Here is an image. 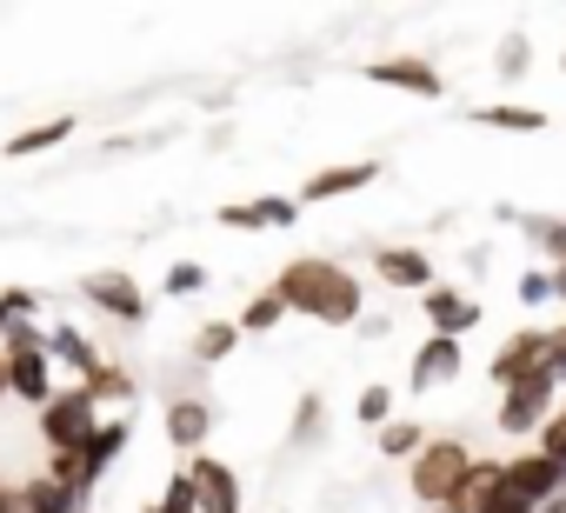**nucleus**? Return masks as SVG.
<instances>
[{"label": "nucleus", "mask_w": 566, "mask_h": 513, "mask_svg": "<svg viewBox=\"0 0 566 513\" xmlns=\"http://www.w3.org/2000/svg\"><path fill=\"white\" fill-rule=\"evenodd\" d=\"M0 360H8V394L28 400L34 413L61 394V387H54V354H48V341H41V347H8Z\"/></svg>", "instance_id": "obj_7"}, {"label": "nucleus", "mask_w": 566, "mask_h": 513, "mask_svg": "<svg viewBox=\"0 0 566 513\" xmlns=\"http://www.w3.org/2000/svg\"><path fill=\"white\" fill-rule=\"evenodd\" d=\"M233 347H240V321H207L193 334V367H220Z\"/></svg>", "instance_id": "obj_21"}, {"label": "nucleus", "mask_w": 566, "mask_h": 513, "mask_svg": "<svg viewBox=\"0 0 566 513\" xmlns=\"http://www.w3.org/2000/svg\"><path fill=\"white\" fill-rule=\"evenodd\" d=\"M513 513H526V506H513Z\"/></svg>", "instance_id": "obj_38"}, {"label": "nucleus", "mask_w": 566, "mask_h": 513, "mask_svg": "<svg viewBox=\"0 0 566 513\" xmlns=\"http://www.w3.org/2000/svg\"><path fill=\"white\" fill-rule=\"evenodd\" d=\"M321 413H327V400L321 394H301V407H294V447H314L321 440Z\"/></svg>", "instance_id": "obj_27"}, {"label": "nucleus", "mask_w": 566, "mask_h": 513, "mask_svg": "<svg viewBox=\"0 0 566 513\" xmlns=\"http://www.w3.org/2000/svg\"><path fill=\"white\" fill-rule=\"evenodd\" d=\"M101 427H107V413H101V400H94L87 387H61V394L41 407V420H34V433H41L48 460H67V453H81V447H87Z\"/></svg>", "instance_id": "obj_3"}, {"label": "nucleus", "mask_w": 566, "mask_h": 513, "mask_svg": "<svg viewBox=\"0 0 566 513\" xmlns=\"http://www.w3.org/2000/svg\"><path fill=\"white\" fill-rule=\"evenodd\" d=\"M48 354H54V367H67V374H81V380H94L101 367H107V354L74 327V321H54L48 327Z\"/></svg>", "instance_id": "obj_16"}, {"label": "nucleus", "mask_w": 566, "mask_h": 513, "mask_svg": "<svg viewBox=\"0 0 566 513\" xmlns=\"http://www.w3.org/2000/svg\"><path fill=\"white\" fill-rule=\"evenodd\" d=\"M81 301H87L94 314L120 321V327H140V321H147V294H140V281H134V274H120V268L87 274V281H81Z\"/></svg>", "instance_id": "obj_6"}, {"label": "nucleus", "mask_w": 566, "mask_h": 513, "mask_svg": "<svg viewBox=\"0 0 566 513\" xmlns=\"http://www.w3.org/2000/svg\"><path fill=\"white\" fill-rule=\"evenodd\" d=\"M546 374L566 387V321H559V327H546Z\"/></svg>", "instance_id": "obj_32"}, {"label": "nucleus", "mask_w": 566, "mask_h": 513, "mask_svg": "<svg viewBox=\"0 0 566 513\" xmlns=\"http://www.w3.org/2000/svg\"><path fill=\"white\" fill-rule=\"evenodd\" d=\"M34 314H41V294H34V287H8V294H0V334H14V327H41Z\"/></svg>", "instance_id": "obj_26"}, {"label": "nucleus", "mask_w": 566, "mask_h": 513, "mask_svg": "<svg viewBox=\"0 0 566 513\" xmlns=\"http://www.w3.org/2000/svg\"><path fill=\"white\" fill-rule=\"evenodd\" d=\"M486 374H493V387H500V394H506V387H520V380H533V374H546V327H520V334H506Z\"/></svg>", "instance_id": "obj_8"}, {"label": "nucleus", "mask_w": 566, "mask_h": 513, "mask_svg": "<svg viewBox=\"0 0 566 513\" xmlns=\"http://www.w3.org/2000/svg\"><path fill=\"white\" fill-rule=\"evenodd\" d=\"M294 220H301V200H287V193H260V200L220 207V227H233V233H260V227H294Z\"/></svg>", "instance_id": "obj_14"}, {"label": "nucleus", "mask_w": 566, "mask_h": 513, "mask_svg": "<svg viewBox=\"0 0 566 513\" xmlns=\"http://www.w3.org/2000/svg\"><path fill=\"white\" fill-rule=\"evenodd\" d=\"M473 127H500V134H546V107H520V101H493L467 114Z\"/></svg>", "instance_id": "obj_18"}, {"label": "nucleus", "mask_w": 566, "mask_h": 513, "mask_svg": "<svg viewBox=\"0 0 566 513\" xmlns=\"http://www.w3.org/2000/svg\"><path fill=\"white\" fill-rule=\"evenodd\" d=\"M506 493H513V506L546 513L553 500H566V473H559L539 447H526V453H513V460H506Z\"/></svg>", "instance_id": "obj_5"}, {"label": "nucleus", "mask_w": 566, "mask_h": 513, "mask_svg": "<svg viewBox=\"0 0 566 513\" xmlns=\"http://www.w3.org/2000/svg\"><path fill=\"white\" fill-rule=\"evenodd\" d=\"M513 294H520V307H546L553 301V268H526Z\"/></svg>", "instance_id": "obj_30"}, {"label": "nucleus", "mask_w": 566, "mask_h": 513, "mask_svg": "<svg viewBox=\"0 0 566 513\" xmlns=\"http://www.w3.org/2000/svg\"><path fill=\"white\" fill-rule=\"evenodd\" d=\"M213 433V407L200 400V394H180V400H167V440L193 460L200 453V440Z\"/></svg>", "instance_id": "obj_17"}, {"label": "nucleus", "mask_w": 566, "mask_h": 513, "mask_svg": "<svg viewBox=\"0 0 566 513\" xmlns=\"http://www.w3.org/2000/svg\"><path fill=\"white\" fill-rule=\"evenodd\" d=\"M200 287H207V268H200V261H174V268H167V294H174V301H187V294H200Z\"/></svg>", "instance_id": "obj_29"}, {"label": "nucleus", "mask_w": 566, "mask_h": 513, "mask_svg": "<svg viewBox=\"0 0 566 513\" xmlns=\"http://www.w3.org/2000/svg\"><path fill=\"white\" fill-rule=\"evenodd\" d=\"M81 387H87V394L101 400V413H107V407H127V400L140 394V380H134L127 367H114V360H107V367H101L94 380H81Z\"/></svg>", "instance_id": "obj_22"}, {"label": "nucleus", "mask_w": 566, "mask_h": 513, "mask_svg": "<svg viewBox=\"0 0 566 513\" xmlns=\"http://www.w3.org/2000/svg\"><path fill=\"white\" fill-rule=\"evenodd\" d=\"M559 413V380L553 374H533V380H520V387H506L500 394V433H539L546 420Z\"/></svg>", "instance_id": "obj_4"}, {"label": "nucleus", "mask_w": 566, "mask_h": 513, "mask_svg": "<svg viewBox=\"0 0 566 513\" xmlns=\"http://www.w3.org/2000/svg\"><path fill=\"white\" fill-rule=\"evenodd\" d=\"M187 480H193V500L200 513H240V473L213 453H193L187 460Z\"/></svg>", "instance_id": "obj_10"}, {"label": "nucleus", "mask_w": 566, "mask_h": 513, "mask_svg": "<svg viewBox=\"0 0 566 513\" xmlns=\"http://www.w3.org/2000/svg\"><path fill=\"white\" fill-rule=\"evenodd\" d=\"M233 321H240V334H273L280 321H287V301H280V294L266 287V294H253V301H247Z\"/></svg>", "instance_id": "obj_24"}, {"label": "nucleus", "mask_w": 566, "mask_h": 513, "mask_svg": "<svg viewBox=\"0 0 566 513\" xmlns=\"http://www.w3.org/2000/svg\"><path fill=\"white\" fill-rule=\"evenodd\" d=\"M480 321H486V307H480L467 287H447V281H440V287L427 294V327H433V334H447V341H467Z\"/></svg>", "instance_id": "obj_12"}, {"label": "nucleus", "mask_w": 566, "mask_h": 513, "mask_svg": "<svg viewBox=\"0 0 566 513\" xmlns=\"http://www.w3.org/2000/svg\"><path fill=\"white\" fill-rule=\"evenodd\" d=\"M460 367H467V347H460V341H447V334H427V341H420V354H413L407 387H413V394H433V387L460 380Z\"/></svg>", "instance_id": "obj_13"}, {"label": "nucleus", "mask_w": 566, "mask_h": 513, "mask_svg": "<svg viewBox=\"0 0 566 513\" xmlns=\"http://www.w3.org/2000/svg\"><path fill=\"white\" fill-rule=\"evenodd\" d=\"M367 81H374V87H400V94H413V101H440V94H447L440 67L420 61V54H387V61L367 67Z\"/></svg>", "instance_id": "obj_9"}, {"label": "nucleus", "mask_w": 566, "mask_h": 513, "mask_svg": "<svg viewBox=\"0 0 566 513\" xmlns=\"http://www.w3.org/2000/svg\"><path fill=\"white\" fill-rule=\"evenodd\" d=\"M160 513H200V500H193V480H187V467L167 480V493H160Z\"/></svg>", "instance_id": "obj_31"}, {"label": "nucleus", "mask_w": 566, "mask_h": 513, "mask_svg": "<svg viewBox=\"0 0 566 513\" xmlns=\"http://www.w3.org/2000/svg\"><path fill=\"white\" fill-rule=\"evenodd\" d=\"M380 180V160H347V167H321L307 187H301V207H321V200H340V193H360Z\"/></svg>", "instance_id": "obj_15"}, {"label": "nucleus", "mask_w": 566, "mask_h": 513, "mask_svg": "<svg viewBox=\"0 0 566 513\" xmlns=\"http://www.w3.org/2000/svg\"><path fill=\"white\" fill-rule=\"evenodd\" d=\"M553 301H566V268H553Z\"/></svg>", "instance_id": "obj_33"}, {"label": "nucleus", "mask_w": 566, "mask_h": 513, "mask_svg": "<svg viewBox=\"0 0 566 513\" xmlns=\"http://www.w3.org/2000/svg\"><path fill=\"white\" fill-rule=\"evenodd\" d=\"M473 447L467 440H453V433H440V440H427V453L407 467V493L427 506V513H447L460 493H467V480H473Z\"/></svg>", "instance_id": "obj_2"}, {"label": "nucleus", "mask_w": 566, "mask_h": 513, "mask_svg": "<svg viewBox=\"0 0 566 513\" xmlns=\"http://www.w3.org/2000/svg\"><path fill=\"white\" fill-rule=\"evenodd\" d=\"M559 74H566V54H559Z\"/></svg>", "instance_id": "obj_37"}, {"label": "nucleus", "mask_w": 566, "mask_h": 513, "mask_svg": "<svg viewBox=\"0 0 566 513\" xmlns=\"http://www.w3.org/2000/svg\"><path fill=\"white\" fill-rule=\"evenodd\" d=\"M526 61H533V41H526V34H506V41H500V81H520Z\"/></svg>", "instance_id": "obj_28"}, {"label": "nucleus", "mask_w": 566, "mask_h": 513, "mask_svg": "<svg viewBox=\"0 0 566 513\" xmlns=\"http://www.w3.org/2000/svg\"><path fill=\"white\" fill-rule=\"evenodd\" d=\"M0 513H14V486L8 480H0Z\"/></svg>", "instance_id": "obj_34"}, {"label": "nucleus", "mask_w": 566, "mask_h": 513, "mask_svg": "<svg viewBox=\"0 0 566 513\" xmlns=\"http://www.w3.org/2000/svg\"><path fill=\"white\" fill-rule=\"evenodd\" d=\"M74 134H81V121H74V114H61V121H41V127H28V134H14V140H8V160L48 154V147H67Z\"/></svg>", "instance_id": "obj_19"}, {"label": "nucleus", "mask_w": 566, "mask_h": 513, "mask_svg": "<svg viewBox=\"0 0 566 513\" xmlns=\"http://www.w3.org/2000/svg\"><path fill=\"white\" fill-rule=\"evenodd\" d=\"M427 453V427L420 420H394V427H380V460H420Z\"/></svg>", "instance_id": "obj_23"}, {"label": "nucleus", "mask_w": 566, "mask_h": 513, "mask_svg": "<svg viewBox=\"0 0 566 513\" xmlns=\"http://www.w3.org/2000/svg\"><path fill=\"white\" fill-rule=\"evenodd\" d=\"M374 274L387 281V287H400V294H433L440 281H433V253H420V247H380L374 253Z\"/></svg>", "instance_id": "obj_11"}, {"label": "nucleus", "mask_w": 566, "mask_h": 513, "mask_svg": "<svg viewBox=\"0 0 566 513\" xmlns=\"http://www.w3.org/2000/svg\"><path fill=\"white\" fill-rule=\"evenodd\" d=\"M273 294L287 301V314H307L321 327H360V314H367L360 274H347L340 261H321V253H301V261L280 268Z\"/></svg>", "instance_id": "obj_1"}, {"label": "nucleus", "mask_w": 566, "mask_h": 513, "mask_svg": "<svg viewBox=\"0 0 566 513\" xmlns=\"http://www.w3.org/2000/svg\"><path fill=\"white\" fill-rule=\"evenodd\" d=\"M506 220H520V233L539 247V261L566 268V220H539V213H513V207H506Z\"/></svg>", "instance_id": "obj_20"}, {"label": "nucleus", "mask_w": 566, "mask_h": 513, "mask_svg": "<svg viewBox=\"0 0 566 513\" xmlns=\"http://www.w3.org/2000/svg\"><path fill=\"white\" fill-rule=\"evenodd\" d=\"M354 420H360V427H374V433H380V427H394V387H387V380L360 387V400H354Z\"/></svg>", "instance_id": "obj_25"}, {"label": "nucleus", "mask_w": 566, "mask_h": 513, "mask_svg": "<svg viewBox=\"0 0 566 513\" xmlns=\"http://www.w3.org/2000/svg\"><path fill=\"white\" fill-rule=\"evenodd\" d=\"M0 400H8V360H0Z\"/></svg>", "instance_id": "obj_35"}, {"label": "nucleus", "mask_w": 566, "mask_h": 513, "mask_svg": "<svg viewBox=\"0 0 566 513\" xmlns=\"http://www.w3.org/2000/svg\"><path fill=\"white\" fill-rule=\"evenodd\" d=\"M140 513H160V500H154V506H140Z\"/></svg>", "instance_id": "obj_36"}]
</instances>
